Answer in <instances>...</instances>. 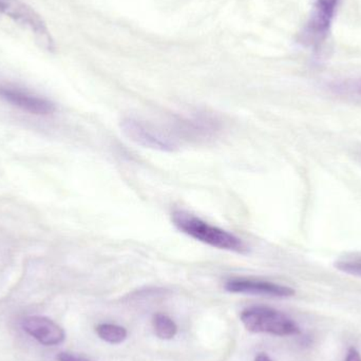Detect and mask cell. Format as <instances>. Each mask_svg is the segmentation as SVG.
I'll return each mask as SVG.
<instances>
[{"mask_svg":"<svg viewBox=\"0 0 361 361\" xmlns=\"http://www.w3.org/2000/svg\"><path fill=\"white\" fill-rule=\"evenodd\" d=\"M335 267L348 275L361 278V258L354 257V258L341 259L335 262Z\"/></svg>","mask_w":361,"mask_h":361,"instance_id":"obj_13","label":"cell"},{"mask_svg":"<svg viewBox=\"0 0 361 361\" xmlns=\"http://www.w3.org/2000/svg\"><path fill=\"white\" fill-rule=\"evenodd\" d=\"M255 361H273L271 360L269 355L264 353H260L258 356H257L256 360Z\"/></svg>","mask_w":361,"mask_h":361,"instance_id":"obj_16","label":"cell"},{"mask_svg":"<svg viewBox=\"0 0 361 361\" xmlns=\"http://www.w3.org/2000/svg\"><path fill=\"white\" fill-rule=\"evenodd\" d=\"M241 322L246 330L252 333H267L275 336H296L301 333L300 326L286 314L273 307H250L241 313Z\"/></svg>","mask_w":361,"mask_h":361,"instance_id":"obj_3","label":"cell"},{"mask_svg":"<svg viewBox=\"0 0 361 361\" xmlns=\"http://www.w3.org/2000/svg\"><path fill=\"white\" fill-rule=\"evenodd\" d=\"M154 328L157 336L164 341H171L177 335L178 326L169 316L158 313L154 317Z\"/></svg>","mask_w":361,"mask_h":361,"instance_id":"obj_11","label":"cell"},{"mask_svg":"<svg viewBox=\"0 0 361 361\" xmlns=\"http://www.w3.org/2000/svg\"><path fill=\"white\" fill-rule=\"evenodd\" d=\"M224 288L227 292L233 294L255 295L275 298H288L296 294V290L290 286L252 278H231L225 282Z\"/></svg>","mask_w":361,"mask_h":361,"instance_id":"obj_6","label":"cell"},{"mask_svg":"<svg viewBox=\"0 0 361 361\" xmlns=\"http://www.w3.org/2000/svg\"><path fill=\"white\" fill-rule=\"evenodd\" d=\"M328 87L332 92L336 93V94L361 97V78L334 80V82H330Z\"/></svg>","mask_w":361,"mask_h":361,"instance_id":"obj_12","label":"cell"},{"mask_svg":"<svg viewBox=\"0 0 361 361\" xmlns=\"http://www.w3.org/2000/svg\"><path fill=\"white\" fill-rule=\"evenodd\" d=\"M345 361H361V355L356 348H350Z\"/></svg>","mask_w":361,"mask_h":361,"instance_id":"obj_15","label":"cell"},{"mask_svg":"<svg viewBox=\"0 0 361 361\" xmlns=\"http://www.w3.org/2000/svg\"><path fill=\"white\" fill-rule=\"evenodd\" d=\"M23 329L44 345H61L66 338L65 331L52 320L40 316H30L23 322Z\"/></svg>","mask_w":361,"mask_h":361,"instance_id":"obj_8","label":"cell"},{"mask_svg":"<svg viewBox=\"0 0 361 361\" xmlns=\"http://www.w3.org/2000/svg\"><path fill=\"white\" fill-rule=\"evenodd\" d=\"M57 360L59 361H92L88 360V358L82 357V356L75 355V354L67 353V352H63L57 356Z\"/></svg>","mask_w":361,"mask_h":361,"instance_id":"obj_14","label":"cell"},{"mask_svg":"<svg viewBox=\"0 0 361 361\" xmlns=\"http://www.w3.org/2000/svg\"><path fill=\"white\" fill-rule=\"evenodd\" d=\"M121 129L129 140L142 147L161 152H173L179 149L176 137L141 118L133 116L123 118Z\"/></svg>","mask_w":361,"mask_h":361,"instance_id":"obj_4","label":"cell"},{"mask_svg":"<svg viewBox=\"0 0 361 361\" xmlns=\"http://www.w3.org/2000/svg\"><path fill=\"white\" fill-rule=\"evenodd\" d=\"M171 222L180 233L206 245L239 255L250 252V247L241 238L226 229L206 222L187 210H173Z\"/></svg>","mask_w":361,"mask_h":361,"instance_id":"obj_1","label":"cell"},{"mask_svg":"<svg viewBox=\"0 0 361 361\" xmlns=\"http://www.w3.org/2000/svg\"><path fill=\"white\" fill-rule=\"evenodd\" d=\"M341 0H314L311 13L303 25L299 42L314 53L326 44L336 18Z\"/></svg>","mask_w":361,"mask_h":361,"instance_id":"obj_2","label":"cell"},{"mask_svg":"<svg viewBox=\"0 0 361 361\" xmlns=\"http://www.w3.org/2000/svg\"><path fill=\"white\" fill-rule=\"evenodd\" d=\"M99 338L111 345H118L124 343L128 336L126 329L118 324H101L95 329Z\"/></svg>","mask_w":361,"mask_h":361,"instance_id":"obj_10","label":"cell"},{"mask_svg":"<svg viewBox=\"0 0 361 361\" xmlns=\"http://www.w3.org/2000/svg\"><path fill=\"white\" fill-rule=\"evenodd\" d=\"M0 97L15 107L36 116H49L56 110L52 102L14 85L0 84Z\"/></svg>","mask_w":361,"mask_h":361,"instance_id":"obj_7","label":"cell"},{"mask_svg":"<svg viewBox=\"0 0 361 361\" xmlns=\"http://www.w3.org/2000/svg\"><path fill=\"white\" fill-rule=\"evenodd\" d=\"M0 14L29 30L39 46L48 51L55 48L54 40L47 23L31 6L20 0H0Z\"/></svg>","mask_w":361,"mask_h":361,"instance_id":"obj_5","label":"cell"},{"mask_svg":"<svg viewBox=\"0 0 361 361\" xmlns=\"http://www.w3.org/2000/svg\"><path fill=\"white\" fill-rule=\"evenodd\" d=\"M219 129L220 123L205 114H197L176 122V133L187 139H207L216 135Z\"/></svg>","mask_w":361,"mask_h":361,"instance_id":"obj_9","label":"cell"}]
</instances>
